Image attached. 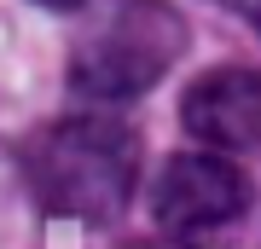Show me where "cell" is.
<instances>
[{"label":"cell","instance_id":"8992f818","mask_svg":"<svg viewBox=\"0 0 261 249\" xmlns=\"http://www.w3.org/2000/svg\"><path fill=\"white\" fill-rule=\"evenodd\" d=\"M35 6H47V12H82L87 0H35Z\"/></svg>","mask_w":261,"mask_h":249},{"label":"cell","instance_id":"7a4b0ae2","mask_svg":"<svg viewBox=\"0 0 261 249\" xmlns=\"http://www.w3.org/2000/svg\"><path fill=\"white\" fill-rule=\"evenodd\" d=\"M186 52V18L168 0H99L87 6L82 29L70 41L64 81L82 104H116L140 99L174 70Z\"/></svg>","mask_w":261,"mask_h":249},{"label":"cell","instance_id":"6da1fadb","mask_svg":"<svg viewBox=\"0 0 261 249\" xmlns=\"http://www.w3.org/2000/svg\"><path fill=\"white\" fill-rule=\"evenodd\" d=\"M23 180L64 220H116L140 180V139L116 110L87 104L23 139Z\"/></svg>","mask_w":261,"mask_h":249},{"label":"cell","instance_id":"5b68a950","mask_svg":"<svg viewBox=\"0 0 261 249\" xmlns=\"http://www.w3.org/2000/svg\"><path fill=\"white\" fill-rule=\"evenodd\" d=\"M215 6H226L238 23H250V29H261V0H215Z\"/></svg>","mask_w":261,"mask_h":249},{"label":"cell","instance_id":"3957f363","mask_svg":"<svg viewBox=\"0 0 261 249\" xmlns=\"http://www.w3.org/2000/svg\"><path fill=\"white\" fill-rule=\"evenodd\" d=\"M250 209V185L221 151H180L163 162L157 191H151V214L168 238L180 243H203L215 232H226L232 220H244Z\"/></svg>","mask_w":261,"mask_h":249},{"label":"cell","instance_id":"277c9868","mask_svg":"<svg viewBox=\"0 0 261 249\" xmlns=\"http://www.w3.org/2000/svg\"><path fill=\"white\" fill-rule=\"evenodd\" d=\"M180 122L197 145L221 151V157H261V70L221 64L197 75L180 99Z\"/></svg>","mask_w":261,"mask_h":249}]
</instances>
